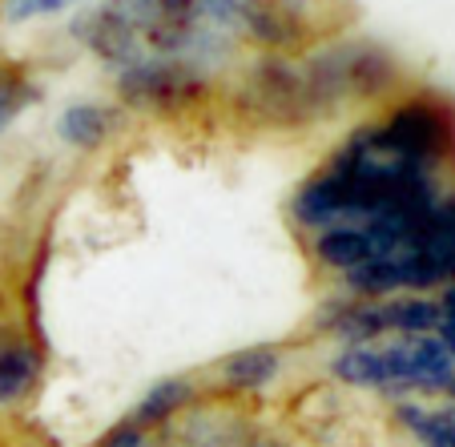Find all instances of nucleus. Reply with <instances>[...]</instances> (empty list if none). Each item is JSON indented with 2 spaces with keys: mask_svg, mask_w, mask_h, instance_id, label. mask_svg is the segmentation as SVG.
Here are the masks:
<instances>
[{
  "mask_svg": "<svg viewBox=\"0 0 455 447\" xmlns=\"http://www.w3.org/2000/svg\"><path fill=\"white\" fill-rule=\"evenodd\" d=\"M307 97L315 117L343 109L347 101H367L395 81V60L371 41H343L315 52L302 65Z\"/></svg>",
  "mask_w": 455,
  "mask_h": 447,
  "instance_id": "nucleus-1",
  "label": "nucleus"
},
{
  "mask_svg": "<svg viewBox=\"0 0 455 447\" xmlns=\"http://www.w3.org/2000/svg\"><path fill=\"white\" fill-rule=\"evenodd\" d=\"M117 97L138 113H186L206 97V73L170 52H141L117 69Z\"/></svg>",
  "mask_w": 455,
  "mask_h": 447,
  "instance_id": "nucleus-2",
  "label": "nucleus"
},
{
  "mask_svg": "<svg viewBox=\"0 0 455 447\" xmlns=\"http://www.w3.org/2000/svg\"><path fill=\"white\" fill-rule=\"evenodd\" d=\"M375 133L383 138V146L395 157L419 165V170H435L447 154L455 149V121L443 105L435 101H403L387 113L375 125Z\"/></svg>",
  "mask_w": 455,
  "mask_h": 447,
  "instance_id": "nucleus-3",
  "label": "nucleus"
},
{
  "mask_svg": "<svg viewBox=\"0 0 455 447\" xmlns=\"http://www.w3.org/2000/svg\"><path fill=\"white\" fill-rule=\"evenodd\" d=\"M69 33L77 44H85V52H93V57L101 60V65H109L113 73L133 65V60L146 52V41H141L138 25L129 20L121 0H101V4L85 9L81 17H73Z\"/></svg>",
  "mask_w": 455,
  "mask_h": 447,
  "instance_id": "nucleus-4",
  "label": "nucleus"
},
{
  "mask_svg": "<svg viewBox=\"0 0 455 447\" xmlns=\"http://www.w3.org/2000/svg\"><path fill=\"white\" fill-rule=\"evenodd\" d=\"M246 93L254 97L258 113H267V117H278V121L315 117L310 97H307V77H302V69H294L291 60H283V57L258 60L254 69H250Z\"/></svg>",
  "mask_w": 455,
  "mask_h": 447,
  "instance_id": "nucleus-5",
  "label": "nucleus"
},
{
  "mask_svg": "<svg viewBox=\"0 0 455 447\" xmlns=\"http://www.w3.org/2000/svg\"><path fill=\"white\" fill-rule=\"evenodd\" d=\"M242 33L270 52H286L307 33V12L299 0H242Z\"/></svg>",
  "mask_w": 455,
  "mask_h": 447,
  "instance_id": "nucleus-6",
  "label": "nucleus"
},
{
  "mask_svg": "<svg viewBox=\"0 0 455 447\" xmlns=\"http://www.w3.org/2000/svg\"><path fill=\"white\" fill-rule=\"evenodd\" d=\"M383 246L379 238L371 234L367 222H339V226H327V230H315V259L331 270H355L363 262L379 259Z\"/></svg>",
  "mask_w": 455,
  "mask_h": 447,
  "instance_id": "nucleus-7",
  "label": "nucleus"
},
{
  "mask_svg": "<svg viewBox=\"0 0 455 447\" xmlns=\"http://www.w3.org/2000/svg\"><path fill=\"white\" fill-rule=\"evenodd\" d=\"M121 113L97 101H77L57 117V138L73 149H101L113 138Z\"/></svg>",
  "mask_w": 455,
  "mask_h": 447,
  "instance_id": "nucleus-8",
  "label": "nucleus"
},
{
  "mask_svg": "<svg viewBox=\"0 0 455 447\" xmlns=\"http://www.w3.org/2000/svg\"><path fill=\"white\" fill-rule=\"evenodd\" d=\"M41 375V355L25 339H0V403H17Z\"/></svg>",
  "mask_w": 455,
  "mask_h": 447,
  "instance_id": "nucleus-9",
  "label": "nucleus"
},
{
  "mask_svg": "<svg viewBox=\"0 0 455 447\" xmlns=\"http://www.w3.org/2000/svg\"><path fill=\"white\" fill-rule=\"evenodd\" d=\"M278 367H283V351L258 343V347H242V351H234L230 359L222 363V379L238 391H258L278 375Z\"/></svg>",
  "mask_w": 455,
  "mask_h": 447,
  "instance_id": "nucleus-10",
  "label": "nucleus"
},
{
  "mask_svg": "<svg viewBox=\"0 0 455 447\" xmlns=\"http://www.w3.org/2000/svg\"><path fill=\"white\" fill-rule=\"evenodd\" d=\"M36 101H41V85L20 65H4L0 60V133L9 130V125H17L20 113Z\"/></svg>",
  "mask_w": 455,
  "mask_h": 447,
  "instance_id": "nucleus-11",
  "label": "nucleus"
},
{
  "mask_svg": "<svg viewBox=\"0 0 455 447\" xmlns=\"http://www.w3.org/2000/svg\"><path fill=\"white\" fill-rule=\"evenodd\" d=\"M387 302V327L391 335H435L439 327V302L431 299H383Z\"/></svg>",
  "mask_w": 455,
  "mask_h": 447,
  "instance_id": "nucleus-12",
  "label": "nucleus"
},
{
  "mask_svg": "<svg viewBox=\"0 0 455 447\" xmlns=\"http://www.w3.org/2000/svg\"><path fill=\"white\" fill-rule=\"evenodd\" d=\"M189 399H194V383H189V379H162V383H154L149 395L138 403L133 419H138L141 427H149V423H165L173 411H181Z\"/></svg>",
  "mask_w": 455,
  "mask_h": 447,
  "instance_id": "nucleus-13",
  "label": "nucleus"
},
{
  "mask_svg": "<svg viewBox=\"0 0 455 447\" xmlns=\"http://www.w3.org/2000/svg\"><path fill=\"white\" fill-rule=\"evenodd\" d=\"M399 419L411 427L423 447H455V411H423V407L403 403Z\"/></svg>",
  "mask_w": 455,
  "mask_h": 447,
  "instance_id": "nucleus-14",
  "label": "nucleus"
},
{
  "mask_svg": "<svg viewBox=\"0 0 455 447\" xmlns=\"http://www.w3.org/2000/svg\"><path fill=\"white\" fill-rule=\"evenodd\" d=\"M81 0H4V20L12 25H25V20L36 17H57V12L77 9Z\"/></svg>",
  "mask_w": 455,
  "mask_h": 447,
  "instance_id": "nucleus-15",
  "label": "nucleus"
},
{
  "mask_svg": "<svg viewBox=\"0 0 455 447\" xmlns=\"http://www.w3.org/2000/svg\"><path fill=\"white\" fill-rule=\"evenodd\" d=\"M101 447H146V427L138 419H125L101 439Z\"/></svg>",
  "mask_w": 455,
  "mask_h": 447,
  "instance_id": "nucleus-16",
  "label": "nucleus"
},
{
  "mask_svg": "<svg viewBox=\"0 0 455 447\" xmlns=\"http://www.w3.org/2000/svg\"><path fill=\"white\" fill-rule=\"evenodd\" d=\"M443 391H447V395H451V399H455V375H451V379H447V387H443Z\"/></svg>",
  "mask_w": 455,
  "mask_h": 447,
  "instance_id": "nucleus-17",
  "label": "nucleus"
}]
</instances>
